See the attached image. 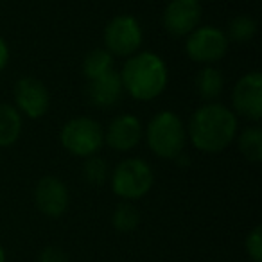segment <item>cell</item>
Listing matches in <instances>:
<instances>
[{
  "instance_id": "6da1fadb",
  "label": "cell",
  "mask_w": 262,
  "mask_h": 262,
  "mask_svg": "<svg viewBox=\"0 0 262 262\" xmlns=\"http://www.w3.org/2000/svg\"><path fill=\"white\" fill-rule=\"evenodd\" d=\"M187 127V140L194 149L215 155L232 146L239 131L237 115L221 102H203L190 115Z\"/></svg>"
},
{
  "instance_id": "7a4b0ae2",
  "label": "cell",
  "mask_w": 262,
  "mask_h": 262,
  "mask_svg": "<svg viewBox=\"0 0 262 262\" xmlns=\"http://www.w3.org/2000/svg\"><path fill=\"white\" fill-rule=\"evenodd\" d=\"M122 88L131 99L149 102L160 97L169 83V70L162 56L142 51L129 56L119 72Z\"/></svg>"
},
{
  "instance_id": "3957f363",
  "label": "cell",
  "mask_w": 262,
  "mask_h": 262,
  "mask_svg": "<svg viewBox=\"0 0 262 262\" xmlns=\"http://www.w3.org/2000/svg\"><path fill=\"white\" fill-rule=\"evenodd\" d=\"M146 144L155 157L162 160H176L187 146V127L171 110L155 113L144 129Z\"/></svg>"
},
{
  "instance_id": "277c9868",
  "label": "cell",
  "mask_w": 262,
  "mask_h": 262,
  "mask_svg": "<svg viewBox=\"0 0 262 262\" xmlns=\"http://www.w3.org/2000/svg\"><path fill=\"white\" fill-rule=\"evenodd\" d=\"M155 183V174L146 160L137 157L124 158L110 172L112 192L124 201H135L144 198Z\"/></svg>"
},
{
  "instance_id": "5b68a950",
  "label": "cell",
  "mask_w": 262,
  "mask_h": 262,
  "mask_svg": "<svg viewBox=\"0 0 262 262\" xmlns=\"http://www.w3.org/2000/svg\"><path fill=\"white\" fill-rule=\"evenodd\" d=\"M59 142L72 157L88 158L97 155L104 146V127L92 117H74L63 124L59 131Z\"/></svg>"
},
{
  "instance_id": "8992f818",
  "label": "cell",
  "mask_w": 262,
  "mask_h": 262,
  "mask_svg": "<svg viewBox=\"0 0 262 262\" xmlns=\"http://www.w3.org/2000/svg\"><path fill=\"white\" fill-rule=\"evenodd\" d=\"M144 33L140 22L131 15H117L104 27V49L113 58H129L142 45Z\"/></svg>"
},
{
  "instance_id": "52a82bcc",
  "label": "cell",
  "mask_w": 262,
  "mask_h": 262,
  "mask_svg": "<svg viewBox=\"0 0 262 262\" xmlns=\"http://www.w3.org/2000/svg\"><path fill=\"white\" fill-rule=\"evenodd\" d=\"M230 41L215 26H200L185 36V54L200 65H214L226 56Z\"/></svg>"
},
{
  "instance_id": "ba28073f",
  "label": "cell",
  "mask_w": 262,
  "mask_h": 262,
  "mask_svg": "<svg viewBox=\"0 0 262 262\" xmlns=\"http://www.w3.org/2000/svg\"><path fill=\"white\" fill-rule=\"evenodd\" d=\"M232 110L237 117L257 124L262 119V74L248 72L237 79L232 90Z\"/></svg>"
},
{
  "instance_id": "9c48e42d",
  "label": "cell",
  "mask_w": 262,
  "mask_h": 262,
  "mask_svg": "<svg viewBox=\"0 0 262 262\" xmlns=\"http://www.w3.org/2000/svg\"><path fill=\"white\" fill-rule=\"evenodd\" d=\"M13 97H15L13 106L22 113V117L26 115L33 120L41 119L51 106V94L47 86L43 84V81L33 76H24L16 81Z\"/></svg>"
},
{
  "instance_id": "30bf717a",
  "label": "cell",
  "mask_w": 262,
  "mask_h": 262,
  "mask_svg": "<svg viewBox=\"0 0 262 262\" xmlns=\"http://www.w3.org/2000/svg\"><path fill=\"white\" fill-rule=\"evenodd\" d=\"M201 16L200 0H171L162 13V24L172 38H185L201 26Z\"/></svg>"
},
{
  "instance_id": "8fae6325",
  "label": "cell",
  "mask_w": 262,
  "mask_h": 262,
  "mask_svg": "<svg viewBox=\"0 0 262 262\" xmlns=\"http://www.w3.org/2000/svg\"><path fill=\"white\" fill-rule=\"evenodd\" d=\"M142 139V120L133 113H119L110 120L104 129V144L117 153H127L135 149Z\"/></svg>"
},
{
  "instance_id": "7c38bea8",
  "label": "cell",
  "mask_w": 262,
  "mask_h": 262,
  "mask_svg": "<svg viewBox=\"0 0 262 262\" xmlns=\"http://www.w3.org/2000/svg\"><path fill=\"white\" fill-rule=\"evenodd\" d=\"M34 203L47 217H61L70 203V194L65 182L58 176H43L34 187Z\"/></svg>"
},
{
  "instance_id": "4fadbf2b",
  "label": "cell",
  "mask_w": 262,
  "mask_h": 262,
  "mask_svg": "<svg viewBox=\"0 0 262 262\" xmlns=\"http://www.w3.org/2000/svg\"><path fill=\"white\" fill-rule=\"evenodd\" d=\"M86 94H88V101H90L95 108H102V110L113 108V106L120 101V97H122V94H124L119 72L110 70L104 76L88 81Z\"/></svg>"
},
{
  "instance_id": "5bb4252c",
  "label": "cell",
  "mask_w": 262,
  "mask_h": 262,
  "mask_svg": "<svg viewBox=\"0 0 262 262\" xmlns=\"http://www.w3.org/2000/svg\"><path fill=\"white\" fill-rule=\"evenodd\" d=\"M24 117L13 104L0 102V147H11L20 140Z\"/></svg>"
},
{
  "instance_id": "9a60e30c",
  "label": "cell",
  "mask_w": 262,
  "mask_h": 262,
  "mask_svg": "<svg viewBox=\"0 0 262 262\" xmlns=\"http://www.w3.org/2000/svg\"><path fill=\"white\" fill-rule=\"evenodd\" d=\"M194 84L203 102H215V99L223 94V88H225V76L214 65H203L198 70Z\"/></svg>"
},
{
  "instance_id": "2e32d148",
  "label": "cell",
  "mask_w": 262,
  "mask_h": 262,
  "mask_svg": "<svg viewBox=\"0 0 262 262\" xmlns=\"http://www.w3.org/2000/svg\"><path fill=\"white\" fill-rule=\"evenodd\" d=\"M237 139V147L241 155L251 164L262 162V129L258 124H250L239 133Z\"/></svg>"
},
{
  "instance_id": "e0dca14e",
  "label": "cell",
  "mask_w": 262,
  "mask_h": 262,
  "mask_svg": "<svg viewBox=\"0 0 262 262\" xmlns=\"http://www.w3.org/2000/svg\"><path fill=\"white\" fill-rule=\"evenodd\" d=\"M113 70V56L104 47L92 49L83 59V74L86 81L101 77Z\"/></svg>"
},
{
  "instance_id": "ac0fdd59",
  "label": "cell",
  "mask_w": 262,
  "mask_h": 262,
  "mask_svg": "<svg viewBox=\"0 0 262 262\" xmlns=\"http://www.w3.org/2000/svg\"><path fill=\"white\" fill-rule=\"evenodd\" d=\"M112 225L120 233H129L137 230V226L140 225V212L133 205V201H122L117 205L112 214Z\"/></svg>"
},
{
  "instance_id": "d6986e66",
  "label": "cell",
  "mask_w": 262,
  "mask_h": 262,
  "mask_svg": "<svg viewBox=\"0 0 262 262\" xmlns=\"http://www.w3.org/2000/svg\"><path fill=\"white\" fill-rule=\"evenodd\" d=\"M225 34L230 43H248L257 34V22H255V18H251L248 15H239L228 22Z\"/></svg>"
},
{
  "instance_id": "ffe728a7",
  "label": "cell",
  "mask_w": 262,
  "mask_h": 262,
  "mask_svg": "<svg viewBox=\"0 0 262 262\" xmlns=\"http://www.w3.org/2000/svg\"><path fill=\"white\" fill-rule=\"evenodd\" d=\"M110 165L108 162L104 160L99 155H92V157L84 158L83 164V178L88 185L94 187H101L104 185L106 182L110 180Z\"/></svg>"
},
{
  "instance_id": "44dd1931",
  "label": "cell",
  "mask_w": 262,
  "mask_h": 262,
  "mask_svg": "<svg viewBox=\"0 0 262 262\" xmlns=\"http://www.w3.org/2000/svg\"><path fill=\"white\" fill-rule=\"evenodd\" d=\"M244 250L251 262H262V226L257 225L244 241Z\"/></svg>"
},
{
  "instance_id": "7402d4cb",
  "label": "cell",
  "mask_w": 262,
  "mask_h": 262,
  "mask_svg": "<svg viewBox=\"0 0 262 262\" xmlns=\"http://www.w3.org/2000/svg\"><path fill=\"white\" fill-rule=\"evenodd\" d=\"M36 262H69V257H67L65 250L59 246H45L43 250L40 251Z\"/></svg>"
},
{
  "instance_id": "603a6c76",
  "label": "cell",
  "mask_w": 262,
  "mask_h": 262,
  "mask_svg": "<svg viewBox=\"0 0 262 262\" xmlns=\"http://www.w3.org/2000/svg\"><path fill=\"white\" fill-rule=\"evenodd\" d=\"M9 63V47H8V41L4 38L0 36V72L8 67Z\"/></svg>"
},
{
  "instance_id": "cb8c5ba5",
  "label": "cell",
  "mask_w": 262,
  "mask_h": 262,
  "mask_svg": "<svg viewBox=\"0 0 262 262\" xmlns=\"http://www.w3.org/2000/svg\"><path fill=\"white\" fill-rule=\"evenodd\" d=\"M0 262H6V250L2 248V244H0Z\"/></svg>"
}]
</instances>
